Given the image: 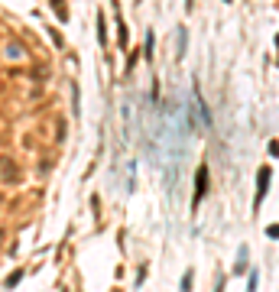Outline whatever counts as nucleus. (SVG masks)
Segmentation results:
<instances>
[{
    "mask_svg": "<svg viewBox=\"0 0 279 292\" xmlns=\"http://www.w3.org/2000/svg\"><path fill=\"white\" fill-rule=\"evenodd\" d=\"M269 188V169H260V188H257V205L263 202V195H266Z\"/></svg>",
    "mask_w": 279,
    "mask_h": 292,
    "instance_id": "1",
    "label": "nucleus"
},
{
    "mask_svg": "<svg viewBox=\"0 0 279 292\" xmlns=\"http://www.w3.org/2000/svg\"><path fill=\"white\" fill-rule=\"evenodd\" d=\"M185 7H192V0H185Z\"/></svg>",
    "mask_w": 279,
    "mask_h": 292,
    "instance_id": "2",
    "label": "nucleus"
}]
</instances>
